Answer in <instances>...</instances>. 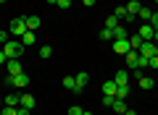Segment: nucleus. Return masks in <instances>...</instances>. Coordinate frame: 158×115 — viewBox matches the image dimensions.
Masks as SVG:
<instances>
[{"label":"nucleus","mask_w":158,"mask_h":115,"mask_svg":"<svg viewBox=\"0 0 158 115\" xmlns=\"http://www.w3.org/2000/svg\"><path fill=\"white\" fill-rule=\"evenodd\" d=\"M16 110L19 107H3V110H0V115H16Z\"/></svg>","instance_id":"28"},{"label":"nucleus","mask_w":158,"mask_h":115,"mask_svg":"<svg viewBox=\"0 0 158 115\" xmlns=\"http://www.w3.org/2000/svg\"><path fill=\"white\" fill-rule=\"evenodd\" d=\"M116 89H118V84L113 81H103V94H106V97H116Z\"/></svg>","instance_id":"11"},{"label":"nucleus","mask_w":158,"mask_h":115,"mask_svg":"<svg viewBox=\"0 0 158 115\" xmlns=\"http://www.w3.org/2000/svg\"><path fill=\"white\" fill-rule=\"evenodd\" d=\"M56 6H58V8H69V6H71V0H58Z\"/></svg>","instance_id":"32"},{"label":"nucleus","mask_w":158,"mask_h":115,"mask_svg":"<svg viewBox=\"0 0 158 115\" xmlns=\"http://www.w3.org/2000/svg\"><path fill=\"white\" fill-rule=\"evenodd\" d=\"M82 113H85V110L79 107V105H71V107H69V115H82Z\"/></svg>","instance_id":"27"},{"label":"nucleus","mask_w":158,"mask_h":115,"mask_svg":"<svg viewBox=\"0 0 158 115\" xmlns=\"http://www.w3.org/2000/svg\"><path fill=\"white\" fill-rule=\"evenodd\" d=\"M129 50H132V47H129V37H127V39H113V52H116V55L124 58Z\"/></svg>","instance_id":"3"},{"label":"nucleus","mask_w":158,"mask_h":115,"mask_svg":"<svg viewBox=\"0 0 158 115\" xmlns=\"http://www.w3.org/2000/svg\"><path fill=\"white\" fill-rule=\"evenodd\" d=\"M8 39H11V37H8V32H3V29H0V44H6Z\"/></svg>","instance_id":"31"},{"label":"nucleus","mask_w":158,"mask_h":115,"mask_svg":"<svg viewBox=\"0 0 158 115\" xmlns=\"http://www.w3.org/2000/svg\"><path fill=\"white\" fill-rule=\"evenodd\" d=\"M148 68H156V71H158V55H153V58H150V63H148Z\"/></svg>","instance_id":"30"},{"label":"nucleus","mask_w":158,"mask_h":115,"mask_svg":"<svg viewBox=\"0 0 158 115\" xmlns=\"http://www.w3.org/2000/svg\"><path fill=\"white\" fill-rule=\"evenodd\" d=\"M153 34H156V29L150 26V24H142L140 26V39L145 42V39H153Z\"/></svg>","instance_id":"13"},{"label":"nucleus","mask_w":158,"mask_h":115,"mask_svg":"<svg viewBox=\"0 0 158 115\" xmlns=\"http://www.w3.org/2000/svg\"><path fill=\"white\" fill-rule=\"evenodd\" d=\"M8 84H11V86L24 89V86H29V76H27V73H16V76H8Z\"/></svg>","instance_id":"6"},{"label":"nucleus","mask_w":158,"mask_h":115,"mask_svg":"<svg viewBox=\"0 0 158 115\" xmlns=\"http://www.w3.org/2000/svg\"><path fill=\"white\" fill-rule=\"evenodd\" d=\"M74 81H77V94L82 92V89L87 86V81H90V73H85V71H79L77 76H74Z\"/></svg>","instance_id":"8"},{"label":"nucleus","mask_w":158,"mask_h":115,"mask_svg":"<svg viewBox=\"0 0 158 115\" xmlns=\"http://www.w3.org/2000/svg\"><path fill=\"white\" fill-rule=\"evenodd\" d=\"M129 92H132L129 84H121V86L116 89V99H127V97H129Z\"/></svg>","instance_id":"15"},{"label":"nucleus","mask_w":158,"mask_h":115,"mask_svg":"<svg viewBox=\"0 0 158 115\" xmlns=\"http://www.w3.org/2000/svg\"><path fill=\"white\" fill-rule=\"evenodd\" d=\"M63 86H66L69 92L77 94V81H74V76H66V79H63Z\"/></svg>","instance_id":"22"},{"label":"nucleus","mask_w":158,"mask_h":115,"mask_svg":"<svg viewBox=\"0 0 158 115\" xmlns=\"http://www.w3.org/2000/svg\"><path fill=\"white\" fill-rule=\"evenodd\" d=\"M113 81L121 86V84H129V71H118L116 76H113Z\"/></svg>","instance_id":"14"},{"label":"nucleus","mask_w":158,"mask_h":115,"mask_svg":"<svg viewBox=\"0 0 158 115\" xmlns=\"http://www.w3.org/2000/svg\"><path fill=\"white\" fill-rule=\"evenodd\" d=\"M137 16L142 18V24H148V21H150V16H153V11H150V8H145V6H142V8H140V13H137Z\"/></svg>","instance_id":"21"},{"label":"nucleus","mask_w":158,"mask_h":115,"mask_svg":"<svg viewBox=\"0 0 158 115\" xmlns=\"http://www.w3.org/2000/svg\"><path fill=\"white\" fill-rule=\"evenodd\" d=\"M111 107H113V113H118V115H124V113H127L124 99H113V105H111Z\"/></svg>","instance_id":"17"},{"label":"nucleus","mask_w":158,"mask_h":115,"mask_svg":"<svg viewBox=\"0 0 158 115\" xmlns=\"http://www.w3.org/2000/svg\"><path fill=\"white\" fill-rule=\"evenodd\" d=\"M140 44H142V39H140V34H137V37H129V47L135 50V52H137V50H140Z\"/></svg>","instance_id":"23"},{"label":"nucleus","mask_w":158,"mask_h":115,"mask_svg":"<svg viewBox=\"0 0 158 115\" xmlns=\"http://www.w3.org/2000/svg\"><path fill=\"white\" fill-rule=\"evenodd\" d=\"M100 39H103V42L113 39V32H111V29H106V26H103V29H100Z\"/></svg>","instance_id":"26"},{"label":"nucleus","mask_w":158,"mask_h":115,"mask_svg":"<svg viewBox=\"0 0 158 115\" xmlns=\"http://www.w3.org/2000/svg\"><path fill=\"white\" fill-rule=\"evenodd\" d=\"M140 3H137V0H129V3H127V13H129V18H127V21H132V18H137V13H140Z\"/></svg>","instance_id":"10"},{"label":"nucleus","mask_w":158,"mask_h":115,"mask_svg":"<svg viewBox=\"0 0 158 115\" xmlns=\"http://www.w3.org/2000/svg\"><path fill=\"white\" fill-rule=\"evenodd\" d=\"M0 3H8V0H0Z\"/></svg>","instance_id":"40"},{"label":"nucleus","mask_w":158,"mask_h":115,"mask_svg":"<svg viewBox=\"0 0 158 115\" xmlns=\"http://www.w3.org/2000/svg\"><path fill=\"white\" fill-rule=\"evenodd\" d=\"M53 55V47L50 44H42V47H40V58H50Z\"/></svg>","instance_id":"25"},{"label":"nucleus","mask_w":158,"mask_h":115,"mask_svg":"<svg viewBox=\"0 0 158 115\" xmlns=\"http://www.w3.org/2000/svg\"><path fill=\"white\" fill-rule=\"evenodd\" d=\"M156 55H158V44H156Z\"/></svg>","instance_id":"39"},{"label":"nucleus","mask_w":158,"mask_h":115,"mask_svg":"<svg viewBox=\"0 0 158 115\" xmlns=\"http://www.w3.org/2000/svg\"><path fill=\"white\" fill-rule=\"evenodd\" d=\"M3 52H6V58H21V52H24L21 39H8V42L3 44Z\"/></svg>","instance_id":"1"},{"label":"nucleus","mask_w":158,"mask_h":115,"mask_svg":"<svg viewBox=\"0 0 158 115\" xmlns=\"http://www.w3.org/2000/svg\"><path fill=\"white\" fill-rule=\"evenodd\" d=\"M127 37H129V34H127V29L121 26V24H118V26L113 29V39H127Z\"/></svg>","instance_id":"19"},{"label":"nucleus","mask_w":158,"mask_h":115,"mask_svg":"<svg viewBox=\"0 0 158 115\" xmlns=\"http://www.w3.org/2000/svg\"><path fill=\"white\" fill-rule=\"evenodd\" d=\"M113 99H116V97H106V94H103V99H100V102L106 105V107H111V105H113Z\"/></svg>","instance_id":"29"},{"label":"nucleus","mask_w":158,"mask_h":115,"mask_svg":"<svg viewBox=\"0 0 158 115\" xmlns=\"http://www.w3.org/2000/svg\"><path fill=\"white\" fill-rule=\"evenodd\" d=\"M113 16H116L118 21H121V18H124V21H127V18H129V13H127V6H118L116 11H113Z\"/></svg>","instance_id":"20"},{"label":"nucleus","mask_w":158,"mask_h":115,"mask_svg":"<svg viewBox=\"0 0 158 115\" xmlns=\"http://www.w3.org/2000/svg\"><path fill=\"white\" fill-rule=\"evenodd\" d=\"M124 115H137V113H135V110H127V113H124Z\"/></svg>","instance_id":"36"},{"label":"nucleus","mask_w":158,"mask_h":115,"mask_svg":"<svg viewBox=\"0 0 158 115\" xmlns=\"http://www.w3.org/2000/svg\"><path fill=\"white\" fill-rule=\"evenodd\" d=\"M34 105H37V99H34L32 94H21V97H19V107H27V110H34Z\"/></svg>","instance_id":"9"},{"label":"nucleus","mask_w":158,"mask_h":115,"mask_svg":"<svg viewBox=\"0 0 158 115\" xmlns=\"http://www.w3.org/2000/svg\"><path fill=\"white\" fill-rule=\"evenodd\" d=\"M6 60L8 58H6V52H3V47H0V66H6Z\"/></svg>","instance_id":"33"},{"label":"nucleus","mask_w":158,"mask_h":115,"mask_svg":"<svg viewBox=\"0 0 158 115\" xmlns=\"http://www.w3.org/2000/svg\"><path fill=\"white\" fill-rule=\"evenodd\" d=\"M3 107H6V105H3V97H0V110H3Z\"/></svg>","instance_id":"37"},{"label":"nucleus","mask_w":158,"mask_h":115,"mask_svg":"<svg viewBox=\"0 0 158 115\" xmlns=\"http://www.w3.org/2000/svg\"><path fill=\"white\" fill-rule=\"evenodd\" d=\"M116 26H118V18H116V16H108V18H106V29H111V32H113Z\"/></svg>","instance_id":"24"},{"label":"nucleus","mask_w":158,"mask_h":115,"mask_svg":"<svg viewBox=\"0 0 158 115\" xmlns=\"http://www.w3.org/2000/svg\"><path fill=\"white\" fill-rule=\"evenodd\" d=\"M16 115H29V110H27V107H19V110H16Z\"/></svg>","instance_id":"34"},{"label":"nucleus","mask_w":158,"mask_h":115,"mask_svg":"<svg viewBox=\"0 0 158 115\" xmlns=\"http://www.w3.org/2000/svg\"><path fill=\"white\" fill-rule=\"evenodd\" d=\"M82 115H92V113H87V110H85V113H82Z\"/></svg>","instance_id":"38"},{"label":"nucleus","mask_w":158,"mask_h":115,"mask_svg":"<svg viewBox=\"0 0 158 115\" xmlns=\"http://www.w3.org/2000/svg\"><path fill=\"white\" fill-rule=\"evenodd\" d=\"M6 68H8V76L24 73V68H21V60H19V58H8V60H6Z\"/></svg>","instance_id":"5"},{"label":"nucleus","mask_w":158,"mask_h":115,"mask_svg":"<svg viewBox=\"0 0 158 115\" xmlns=\"http://www.w3.org/2000/svg\"><path fill=\"white\" fill-rule=\"evenodd\" d=\"M137 52H140L142 58H153V55H156V42H153V39H145V42L140 44Z\"/></svg>","instance_id":"4"},{"label":"nucleus","mask_w":158,"mask_h":115,"mask_svg":"<svg viewBox=\"0 0 158 115\" xmlns=\"http://www.w3.org/2000/svg\"><path fill=\"white\" fill-rule=\"evenodd\" d=\"M34 39H37V34H34V32H27V34L21 37V44H24V47H32Z\"/></svg>","instance_id":"16"},{"label":"nucleus","mask_w":158,"mask_h":115,"mask_svg":"<svg viewBox=\"0 0 158 115\" xmlns=\"http://www.w3.org/2000/svg\"><path fill=\"white\" fill-rule=\"evenodd\" d=\"M124 60H127V68H129V71H135V68H137V60H140V52L129 50V52L124 55Z\"/></svg>","instance_id":"7"},{"label":"nucleus","mask_w":158,"mask_h":115,"mask_svg":"<svg viewBox=\"0 0 158 115\" xmlns=\"http://www.w3.org/2000/svg\"><path fill=\"white\" fill-rule=\"evenodd\" d=\"M3 105L6 107H19V97L16 94H8V97H3Z\"/></svg>","instance_id":"18"},{"label":"nucleus","mask_w":158,"mask_h":115,"mask_svg":"<svg viewBox=\"0 0 158 115\" xmlns=\"http://www.w3.org/2000/svg\"><path fill=\"white\" fill-rule=\"evenodd\" d=\"M11 34H13V39H21L24 34H27V21H24V16H16L11 21Z\"/></svg>","instance_id":"2"},{"label":"nucleus","mask_w":158,"mask_h":115,"mask_svg":"<svg viewBox=\"0 0 158 115\" xmlns=\"http://www.w3.org/2000/svg\"><path fill=\"white\" fill-rule=\"evenodd\" d=\"M24 21H27V32H37L40 29V16H24Z\"/></svg>","instance_id":"12"},{"label":"nucleus","mask_w":158,"mask_h":115,"mask_svg":"<svg viewBox=\"0 0 158 115\" xmlns=\"http://www.w3.org/2000/svg\"><path fill=\"white\" fill-rule=\"evenodd\" d=\"M156 6H158V0H156Z\"/></svg>","instance_id":"41"},{"label":"nucleus","mask_w":158,"mask_h":115,"mask_svg":"<svg viewBox=\"0 0 158 115\" xmlns=\"http://www.w3.org/2000/svg\"><path fill=\"white\" fill-rule=\"evenodd\" d=\"M82 3H85L87 8H90V6H95V0H82Z\"/></svg>","instance_id":"35"}]
</instances>
